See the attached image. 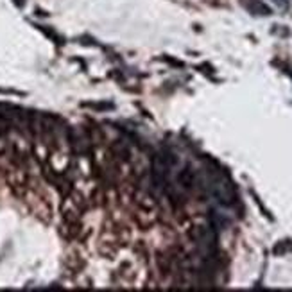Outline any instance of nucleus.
Returning <instances> with one entry per match:
<instances>
[{
	"mask_svg": "<svg viewBox=\"0 0 292 292\" xmlns=\"http://www.w3.org/2000/svg\"><path fill=\"white\" fill-rule=\"evenodd\" d=\"M242 4L248 8V11L255 13V15H271V9L260 0H242Z\"/></svg>",
	"mask_w": 292,
	"mask_h": 292,
	"instance_id": "f257e3e1",
	"label": "nucleus"
},
{
	"mask_svg": "<svg viewBox=\"0 0 292 292\" xmlns=\"http://www.w3.org/2000/svg\"><path fill=\"white\" fill-rule=\"evenodd\" d=\"M273 2L278 6V8H281V9H287V8H288V2H287V0H273Z\"/></svg>",
	"mask_w": 292,
	"mask_h": 292,
	"instance_id": "f03ea898",
	"label": "nucleus"
}]
</instances>
